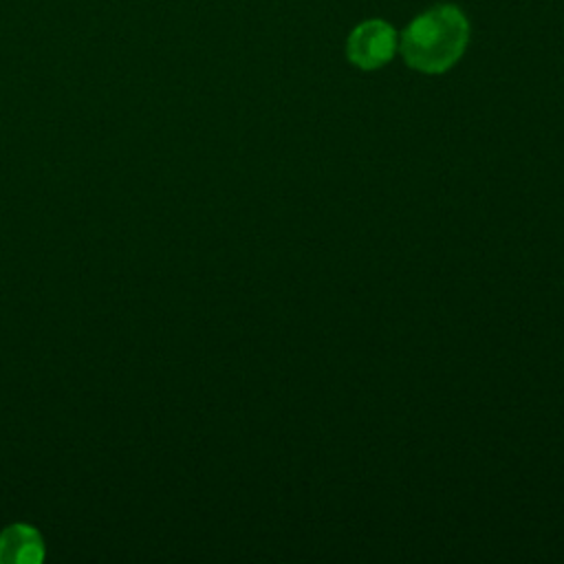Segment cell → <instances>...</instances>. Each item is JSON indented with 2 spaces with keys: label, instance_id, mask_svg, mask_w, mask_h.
<instances>
[{
  "label": "cell",
  "instance_id": "1",
  "mask_svg": "<svg viewBox=\"0 0 564 564\" xmlns=\"http://www.w3.org/2000/svg\"><path fill=\"white\" fill-rule=\"evenodd\" d=\"M469 42V22L454 4L434 7L414 18L401 33L399 48L408 66L421 73H445Z\"/></svg>",
  "mask_w": 564,
  "mask_h": 564
},
{
  "label": "cell",
  "instance_id": "3",
  "mask_svg": "<svg viewBox=\"0 0 564 564\" xmlns=\"http://www.w3.org/2000/svg\"><path fill=\"white\" fill-rule=\"evenodd\" d=\"M44 557L42 535L29 524H11L0 533V562L37 564Z\"/></svg>",
  "mask_w": 564,
  "mask_h": 564
},
{
  "label": "cell",
  "instance_id": "2",
  "mask_svg": "<svg viewBox=\"0 0 564 564\" xmlns=\"http://www.w3.org/2000/svg\"><path fill=\"white\" fill-rule=\"evenodd\" d=\"M399 46L397 31L383 20H366L352 29L346 44L348 59L364 70L388 64Z\"/></svg>",
  "mask_w": 564,
  "mask_h": 564
}]
</instances>
